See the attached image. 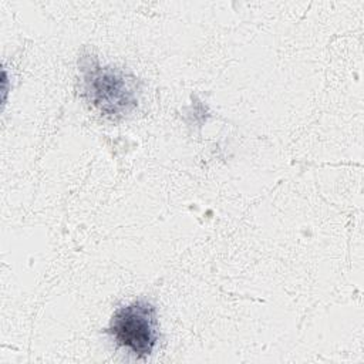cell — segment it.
I'll return each mask as SVG.
<instances>
[{
    "instance_id": "cell-1",
    "label": "cell",
    "mask_w": 364,
    "mask_h": 364,
    "mask_svg": "<svg viewBox=\"0 0 364 364\" xmlns=\"http://www.w3.org/2000/svg\"><path fill=\"white\" fill-rule=\"evenodd\" d=\"M81 68L85 95L105 117L122 118L138 105L139 87L132 74L90 60Z\"/></svg>"
},
{
    "instance_id": "cell-2",
    "label": "cell",
    "mask_w": 364,
    "mask_h": 364,
    "mask_svg": "<svg viewBox=\"0 0 364 364\" xmlns=\"http://www.w3.org/2000/svg\"><path fill=\"white\" fill-rule=\"evenodd\" d=\"M107 333L118 346L128 348L138 358L151 355L159 337L155 306L145 300H136L117 309Z\"/></svg>"
}]
</instances>
